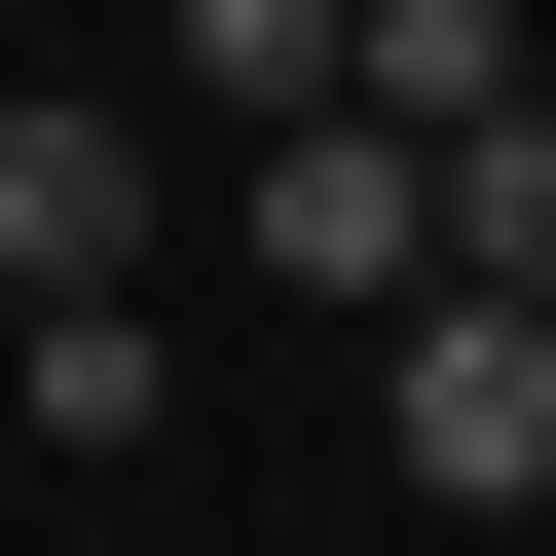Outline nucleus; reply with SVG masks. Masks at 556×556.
<instances>
[{"label":"nucleus","instance_id":"nucleus-1","mask_svg":"<svg viewBox=\"0 0 556 556\" xmlns=\"http://www.w3.org/2000/svg\"><path fill=\"white\" fill-rule=\"evenodd\" d=\"M371 408H408V482H445V519H556V298H408V371H371Z\"/></svg>","mask_w":556,"mask_h":556},{"label":"nucleus","instance_id":"nucleus-2","mask_svg":"<svg viewBox=\"0 0 556 556\" xmlns=\"http://www.w3.org/2000/svg\"><path fill=\"white\" fill-rule=\"evenodd\" d=\"M0 298H38V334L149 298V112H0Z\"/></svg>","mask_w":556,"mask_h":556},{"label":"nucleus","instance_id":"nucleus-3","mask_svg":"<svg viewBox=\"0 0 556 556\" xmlns=\"http://www.w3.org/2000/svg\"><path fill=\"white\" fill-rule=\"evenodd\" d=\"M260 260H298V298L371 334V298H445V186H408L371 112H298V149H260Z\"/></svg>","mask_w":556,"mask_h":556},{"label":"nucleus","instance_id":"nucleus-4","mask_svg":"<svg viewBox=\"0 0 556 556\" xmlns=\"http://www.w3.org/2000/svg\"><path fill=\"white\" fill-rule=\"evenodd\" d=\"M445 186V298H556V112H482V149H408Z\"/></svg>","mask_w":556,"mask_h":556}]
</instances>
